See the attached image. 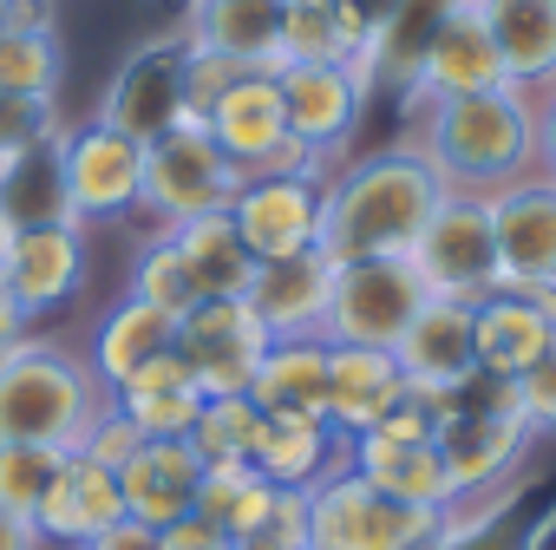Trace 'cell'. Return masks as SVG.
Returning <instances> with one entry per match:
<instances>
[{"instance_id": "33", "label": "cell", "mask_w": 556, "mask_h": 550, "mask_svg": "<svg viewBox=\"0 0 556 550\" xmlns=\"http://www.w3.org/2000/svg\"><path fill=\"white\" fill-rule=\"evenodd\" d=\"M170 242H177V255H184V268H190L197 296H249L255 268H262V262L249 255L242 229L229 223V210H210V216H197V223H177Z\"/></svg>"}, {"instance_id": "12", "label": "cell", "mask_w": 556, "mask_h": 550, "mask_svg": "<svg viewBox=\"0 0 556 550\" xmlns=\"http://www.w3.org/2000/svg\"><path fill=\"white\" fill-rule=\"evenodd\" d=\"M86 268H92V242L86 223H40V229H14L8 249H0V283L8 296L27 309V322L66 309L86 289Z\"/></svg>"}, {"instance_id": "2", "label": "cell", "mask_w": 556, "mask_h": 550, "mask_svg": "<svg viewBox=\"0 0 556 550\" xmlns=\"http://www.w3.org/2000/svg\"><path fill=\"white\" fill-rule=\"evenodd\" d=\"M419 118H426V132L413 138V151L445 177V190L484 197V190L536 171V112H530V92H517V86L465 92Z\"/></svg>"}, {"instance_id": "47", "label": "cell", "mask_w": 556, "mask_h": 550, "mask_svg": "<svg viewBox=\"0 0 556 550\" xmlns=\"http://www.w3.org/2000/svg\"><path fill=\"white\" fill-rule=\"evenodd\" d=\"M530 112H536V171L556 177V86L530 92Z\"/></svg>"}, {"instance_id": "34", "label": "cell", "mask_w": 556, "mask_h": 550, "mask_svg": "<svg viewBox=\"0 0 556 550\" xmlns=\"http://www.w3.org/2000/svg\"><path fill=\"white\" fill-rule=\"evenodd\" d=\"M530 478H510L484 498H458L445 517H439V537L432 550H530Z\"/></svg>"}, {"instance_id": "30", "label": "cell", "mask_w": 556, "mask_h": 550, "mask_svg": "<svg viewBox=\"0 0 556 550\" xmlns=\"http://www.w3.org/2000/svg\"><path fill=\"white\" fill-rule=\"evenodd\" d=\"M478 21L491 27V47L517 92L556 86V0H484Z\"/></svg>"}, {"instance_id": "40", "label": "cell", "mask_w": 556, "mask_h": 550, "mask_svg": "<svg viewBox=\"0 0 556 550\" xmlns=\"http://www.w3.org/2000/svg\"><path fill=\"white\" fill-rule=\"evenodd\" d=\"M60 465H66V452H60V446L0 439V504H8V511H21V517H34V511H40V498L53 491Z\"/></svg>"}, {"instance_id": "42", "label": "cell", "mask_w": 556, "mask_h": 550, "mask_svg": "<svg viewBox=\"0 0 556 550\" xmlns=\"http://www.w3.org/2000/svg\"><path fill=\"white\" fill-rule=\"evenodd\" d=\"M255 66L249 60H229V53H203V47H190V60H184V105H190V125H203V112L229 92V86H242Z\"/></svg>"}, {"instance_id": "45", "label": "cell", "mask_w": 556, "mask_h": 550, "mask_svg": "<svg viewBox=\"0 0 556 550\" xmlns=\"http://www.w3.org/2000/svg\"><path fill=\"white\" fill-rule=\"evenodd\" d=\"M393 8H400V0H334V14L348 21V34H354L361 47H367V40L393 21Z\"/></svg>"}, {"instance_id": "3", "label": "cell", "mask_w": 556, "mask_h": 550, "mask_svg": "<svg viewBox=\"0 0 556 550\" xmlns=\"http://www.w3.org/2000/svg\"><path fill=\"white\" fill-rule=\"evenodd\" d=\"M112 407L86 354L60 341H14L0 348V439H27V446H60L79 452L86 426Z\"/></svg>"}, {"instance_id": "6", "label": "cell", "mask_w": 556, "mask_h": 550, "mask_svg": "<svg viewBox=\"0 0 556 550\" xmlns=\"http://www.w3.org/2000/svg\"><path fill=\"white\" fill-rule=\"evenodd\" d=\"M413 268H419V283L426 296H452V302H484L504 289V275H497V236H491V210L484 197L471 190H445L426 236L413 242Z\"/></svg>"}, {"instance_id": "22", "label": "cell", "mask_w": 556, "mask_h": 550, "mask_svg": "<svg viewBox=\"0 0 556 550\" xmlns=\"http://www.w3.org/2000/svg\"><path fill=\"white\" fill-rule=\"evenodd\" d=\"M118 517H125L118 472H112V465H99V459H86V452H66V465H60L53 491H47V498H40V511H34V530H40V543L79 550L86 537L112 530Z\"/></svg>"}, {"instance_id": "23", "label": "cell", "mask_w": 556, "mask_h": 550, "mask_svg": "<svg viewBox=\"0 0 556 550\" xmlns=\"http://www.w3.org/2000/svg\"><path fill=\"white\" fill-rule=\"evenodd\" d=\"M249 465L282 485V491H308L321 485L334 465H348V439L315 420V413H262L255 420V446H249Z\"/></svg>"}, {"instance_id": "18", "label": "cell", "mask_w": 556, "mask_h": 550, "mask_svg": "<svg viewBox=\"0 0 556 550\" xmlns=\"http://www.w3.org/2000/svg\"><path fill=\"white\" fill-rule=\"evenodd\" d=\"M556 335V289H497L471 309V348L478 374L517 380Z\"/></svg>"}, {"instance_id": "46", "label": "cell", "mask_w": 556, "mask_h": 550, "mask_svg": "<svg viewBox=\"0 0 556 550\" xmlns=\"http://www.w3.org/2000/svg\"><path fill=\"white\" fill-rule=\"evenodd\" d=\"M79 550H164V537H157L151 524H138V517H118L112 530H99V537H86Z\"/></svg>"}, {"instance_id": "13", "label": "cell", "mask_w": 556, "mask_h": 550, "mask_svg": "<svg viewBox=\"0 0 556 550\" xmlns=\"http://www.w3.org/2000/svg\"><path fill=\"white\" fill-rule=\"evenodd\" d=\"M282 86V112H289V138H302L328 171L348 158L361 118H367V86L354 66H275Z\"/></svg>"}, {"instance_id": "44", "label": "cell", "mask_w": 556, "mask_h": 550, "mask_svg": "<svg viewBox=\"0 0 556 550\" xmlns=\"http://www.w3.org/2000/svg\"><path fill=\"white\" fill-rule=\"evenodd\" d=\"M138 446H144V433H138L118 407H105V413L86 426V439H79V452H86V459H99V465H112V472H118Z\"/></svg>"}, {"instance_id": "10", "label": "cell", "mask_w": 556, "mask_h": 550, "mask_svg": "<svg viewBox=\"0 0 556 550\" xmlns=\"http://www.w3.org/2000/svg\"><path fill=\"white\" fill-rule=\"evenodd\" d=\"M66 197L79 223H125L144 203V145L112 125H66Z\"/></svg>"}, {"instance_id": "20", "label": "cell", "mask_w": 556, "mask_h": 550, "mask_svg": "<svg viewBox=\"0 0 556 550\" xmlns=\"http://www.w3.org/2000/svg\"><path fill=\"white\" fill-rule=\"evenodd\" d=\"M406 387L419 393H445V387H465L478 374V348H471V302H452V296H426V309L413 315V328L400 335L393 348Z\"/></svg>"}, {"instance_id": "26", "label": "cell", "mask_w": 556, "mask_h": 550, "mask_svg": "<svg viewBox=\"0 0 556 550\" xmlns=\"http://www.w3.org/2000/svg\"><path fill=\"white\" fill-rule=\"evenodd\" d=\"M282 27H289V0H184V21H177L190 47L229 53L249 66H275Z\"/></svg>"}, {"instance_id": "17", "label": "cell", "mask_w": 556, "mask_h": 550, "mask_svg": "<svg viewBox=\"0 0 556 550\" xmlns=\"http://www.w3.org/2000/svg\"><path fill=\"white\" fill-rule=\"evenodd\" d=\"M328 296H334V262L321 249H302V255H282V262H262L242 302L255 309L268 341H315L328 328Z\"/></svg>"}, {"instance_id": "11", "label": "cell", "mask_w": 556, "mask_h": 550, "mask_svg": "<svg viewBox=\"0 0 556 550\" xmlns=\"http://www.w3.org/2000/svg\"><path fill=\"white\" fill-rule=\"evenodd\" d=\"M484 210L504 289H556V177L530 171L517 184H497L484 190Z\"/></svg>"}, {"instance_id": "29", "label": "cell", "mask_w": 556, "mask_h": 550, "mask_svg": "<svg viewBox=\"0 0 556 550\" xmlns=\"http://www.w3.org/2000/svg\"><path fill=\"white\" fill-rule=\"evenodd\" d=\"M0 223L8 229H40V223H79L66 197V132L0 158Z\"/></svg>"}, {"instance_id": "50", "label": "cell", "mask_w": 556, "mask_h": 550, "mask_svg": "<svg viewBox=\"0 0 556 550\" xmlns=\"http://www.w3.org/2000/svg\"><path fill=\"white\" fill-rule=\"evenodd\" d=\"M0 550H47V543H40L34 517H21V511H8V504H0Z\"/></svg>"}, {"instance_id": "53", "label": "cell", "mask_w": 556, "mask_h": 550, "mask_svg": "<svg viewBox=\"0 0 556 550\" xmlns=\"http://www.w3.org/2000/svg\"><path fill=\"white\" fill-rule=\"evenodd\" d=\"M0 21H8V0H0Z\"/></svg>"}, {"instance_id": "9", "label": "cell", "mask_w": 556, "mask_h": 550, "mask_svg": "<svg viewBox=\"0 0 556 550\" xmlns=\"http://www.w3.org/2000/svg\"><path fill=\"white\" fill-rule=\"evenodd\" d=\"M177 354L210 400L249 393V380L268 354V328L255 322V309L242 296H203L190 315H177Z\"/></svg>"}, {"instance_id": "39", "label": "cell", "mask_w": 556, "mask_h": 550, "mask_svg": "<svg viewBox=\"0 0 556 550\" xmlns=\"http://www.w3.org/2000/svg\"><path fill=\"white\" fill-rule=\"evenodd\" d=\"M255 420H262V407H255L249 393H216V400H203V413H197V426H190L197 459H203V465H249Z\"/></svg>"}, {"instance_id": "49", "label": "cell", "mask_w": 556, "mask_h": 550, "mask_svg": "<svg viewBox=\"0 0 556 550\" xmlns=\"http://www.w3.org/2000/svg\"><path fill=\"white\" fill-rule=\"evenodd\" d=\"M14 34H60V0H8V21Z\"/></svg>"}, {"instance_id": "5", "label": "cell", "mask_w": 556, "mask_h": 550, "mask_svg": "<svg viewBox=\"0 0 556 550\" xmlns=\"http://www.w3.org/2000/svg\"><path fill=\"white\" fill-rule=\"evenodd\" d=\"M426 309V283L413 255H361L334 262V296H328V341L334 348H380L393 354L413 315Z\"/></svg>"}, {"instance_id": "54", "label": "cell", "mask_w": 556, "mask_h": 550, "mask_svg": "<svg viewBox=\"0 0 556 550\" xmlns=\"http://www.w3.org/2000/svg\"><path fill=\"white\" fill-rule=\"evenodd\" d=\"M465 8H484V0H465Z\"/></svg>"}, {"instance_id": "14", "label": "cell", "mask_w": 556, "mask_h": 550, "mask_svg": "<svg viewBox=\"0 0 556 550\" xmlns=\"http://www.w3.org/2000/svg\"><path fill=\"white\" fill-rule=\"evenodd\" d=\"M321 184L328 177H242V190L229 197V223L242 229L255 262L321 249Z\"/></svg>"}, {"instance_id": "43", "label": "cell", "mask_w": 556, "mask_h": 550, "mask_svg": "<svg viewBox=\"0 0 556 550\" xmlns=\"http://www.w3.org/2000/svg\"><path fill=\"white\" fill-rule=\"evenodd\" d=\"M510 393H517V420H523L536 439H556V335H549V348L510 380Z\"/></svg>"}, {"instance_id": "31", "label": "cell", "mask_w": 556, "mask_h": 550, "mask_svg": "<svg viewBox=\"0 0 556 550\" xmlns=\"http://www.w3.org/2000/svg\"><path fill=\"white\" fill-rule=\"evenodd\" d=\"M203 387H197V374L184 367V354L170 348V354H157L151 367H138L118 393H112V407L144 433V439H190V426H197V413H203Z\"/></svg>"}, {"instance_id": "25", "label": "cell", "mask_w": 556, "mask_h": 550, "mask_svg": "<svg viewBox=\"0 0 556 550\" xmlns=\"http://www.w3.org/2000/svg\"><path fill=\"white\" fill-rule=\"evenodd\" d=\"M465 8V0H400L393 8V21L354 53V73H361V86H367V99H380V92H406L413 79H419V60L432 53V40H439V27L452 21Z\"/></svg>"}, {"instance_id": "24", "label": "cell", "mask_w": 556, "mask_h": 550, "mask_svg": "<svg viewBox=\"0 0 556 550\" xmlns=\"http://www.w3.org/2000/svg\"><path fill=\"white\" fill-rule=\"evenodd\" d=\"M348 472H361L374 491L419 504V511H452V478L432 439H387V433H361L348 439Z\"/></svg>"}, {"instance_id": "27", "label": "cell", "mask_w": 556, "mask_h": 550, "mask_svg": "<svg viewBox=\"0 0 556 550\" xmlns=\"http://www.w3.org/2000/svg\"><path fill=\"white\" fill-rule=\"evenodd\" d=\"M170 348H177V322H170L164 309L138 302V296H118V302L99 315L92 341H86V367L99 374L105 393H118L138 367H151V361L170 354Z\"/></svg>"}, {"instance_id": "8", "label": "cell", "mask_w": 556, "mask_h": 550, "mask_svg": "<svg viewBox=\"0 0 556 550\" xmlns=\"http://www.w3.org/2000/svg\"><path fill=\"white\" fill-rule=\"evenodd\" d=\"M242 190V171L210 145L203 125H177L164 138L144 145V216L157 229H177V223H197L210 210H229V197Z\"/></svg>"}, {"instance_id": "32", "label": "cell", "mask_w": 556, "mask_h": 550, "mask_svg": "<svg viewBox=\"0 0 556 550\" xmlns=\"http://www.w3.org/2000/svg\"><path fill=\"white\" fill-rule=\"evenodd\" d=\"M249 400L262 413H315L328 420V341H268L255 380H249Z\"/></svg>"}, {"instance_id": "52", "label": "cell", "mask_w": 556, "mask_h": 550, "mask_svg": "<svg viewBox=\"0 0 556 550\" xmlns=\"http://www.w3.org/2000/svg\"><path fill=\"white\" fill-rule=\"evenodd\" d=\"M8 236H14V229H8V223H0V249H8Z\"/></svg>"}, {"instance_id": "15", "label": "cell", "mask_w": 556, "mask_h": 550, "mask_svg": "<svg viewBox=\"0 0 556 550\" xmlns=\"http://www.w3.org/2000/svg\"><path fill=\"white\" fill-rule=\"evenodd\" d=\"M432 446H439V459H445L452 498H484V491L523 478L536 433H530L517 413H452V420H439Z\"/></svg>"}, {"instance_id": "37", "label": "cell", "mask_w": 556, "mask_h": 550, "mask_svg": "<svg viewBox=\"0 0 556 550\" xmlns=\"http://www.w3.org/2000/svg\"><path fill=\"white\" fill-rule=\"evenodd\" d=\"M125 296H138V302L164 309L170 322H177V315H190V309L203 302V296H197V283H190V268H184V255H177V242H170V229H157V236H144V242H138Z\"/></svg>"}, {"instance_id": "48", "label": "cell", "mask_w": 556, "mask_h": 550, "mask_svg": "<svg viewBox=\"0 0 556 550\" xmlns=\"http://www.w3.org/2000/svg\"><path fill=\"white\" fill-rule=\"evenodd\" d=\"M164 537V550H236L216 524H203V517H177L170 530H157Z\"/></svg>"}, {"instance_id": "35", "label": "cell", "mask_w": 556, "mask_h": 550, "mask_svg": "<svg viewBox=\"0 0 556 550\" xmlns=\"http://www.w3.org/2000/svg\"><path fill=\"white\" fill-rule=\"evenodd\" d=\"M361 40L334 14V0H289V27L275 47V66H354Z\"/></svg>"}, {"instance_id": "1", "label": "cell", "mask_w": 556, "mask_h": 550, "mask_svg": "<svg viewBox=\"0 0 556 550\" xmlns=\"http://www.w3.org/2000/svg\"><path fill=\"white\" fill-rule=\"evenodd\" d=\"M439 197H445V177L413 145L354 158V164L328 171V184H321V255L328 262L413 255Z\"/></svg>"}, {"instance_id": "21", "label": "cell", "mask_w": 556, "mask_h": 550, "mask_svg": "<svg viewBox=\"0 0 556 550\" xmlns=\"http://www.w3.org/2000/svg\"><path fill=\"white\" fill-rule=\"evenodd\" d=\"M197 485H203V459L190 439H144L125 465H118V491H125V517L170 530L177 517L197 511Z\"/></svg>"}, {"instance_id": "38", "label": "cell", "mask_w": 556, "mask_h": 550, "mask_svg": "<svg viewBox=\"0 0 556 550\" xmlns=\"http://www.w3.org/2000/svg\"><path fill=\"white\" fill-rule=\"evenodd\" d=\"M60 79H66L60 34H14V27H0V92L60 99Z\"/></svg>"}, {"instance_id": "16", "label": "cell", "mask_w": 556, "mask_h": 550, "mask_svg": "<svg viewBox=\"0 0 556 550\" xmlns=\"http://www.w3.org/2000/svg\"><path fill=\"white\" fill-rule=\"evenodd\" d=\"M497 86H510V79H504L497 47H491V27L478 21V8H458V14L439 27L432 53L419 60V79L400 92V112H406V118H419V112H432V105H445V99L497 92Z\"/></svg>"}, {"instance_id": "51", "label": "cell", "mask_w": 556, "mask_h": 550, "mask_svg": "<svg viewBox=\"0 0 556 550\" xmlns=\"http://www.w3.org/2000/svg\"><path fill=\"white\" fill-rule=\"evenodd\" d=\"M34 335V322H27V309L8 296V283H0V348H14V341H27Z\"/></svg>"}, {"instance_id": "41", "label": "cell", "mask_w": 556, "mask_h": 550, "mask_svg": "<svg viewBox=\"0 0 556 550\" xmlns=\"http://www.w3.org/2000/svg\"><path fill=\"white\" fill-rule=\"evenodd\" d=\"M236 550H308V491H282V485H275L262 517L236 537Z\"/></svg>"}, {"instance_id": "7", "label": "cell", "mask_w": 556, "mask_h": 550, "mask_svg": "<svg viewBox=\"0 0 556 550\" xmlns=\"http://www.w3.org/2000/svg\"><path fill=\"white\" fill-rule=\"evenodd\" d=\"M184 60H190V40H184L177 27L138 40V47L112 66V79H105V92H99V125L138 138V145H151V138L190 125V105H184Z\"/></svg>"}, {"instance_id": "36", "label": "cell", "mask_w": 556, "mask_h": 550, "mask_svg": "<svg viewBox=\"0 0 556 550\" xmlns=\"http://www.w3.org/2000/svg\"><path fill=\"white\" fill-rule=\"evenodd\" d=\"M268 478L255 472V465H203V485H197V511L190 517H203V524H216L229 543L262 517V504H268Z\"/></svg>"}, {"instance_id": "4", "label": "cell", "mask_w": 556, "mask_h": 550, "mask_svg": "<svg viewBox=\"0 0 556 550\" xmlns=\"http://www.w3.org/2000/svg\"><path fill=\"white\" fill-rule=\"evenodd\" d=\"M439 517L445 511H419L374 491L348 465L308 485V550H419L439 537Z\"/></svg>"}, {"instance_id": "19", "label": "cell", "mask_w": 556, "mask_h": 550, "mask_svg": "<svg viewBox=\"0 0 556 550\" xmlns=\"http://www.w3.org/2000/svg\"><path fill=\"white\" fill-rule=\"evenodd\" d=\"M203 132L210 145L242 171H268V158L289 145V112H282V86H275V66H255L242 86H229L210 112H203Z\"/></svg>"}, {"instance_id": "28", "label": "cell", "mask_w": 556, "mask_h": 550, "mask_svg": "<svg viewBox=\"0 0 556 550\" xmlns=\"http://www.w3.org/2000/svg\"><path fill=\"white\" fill-rule=\"evenodd\" d=\"M400 393H406V374H400L393 354H380V348H334L328 341V426L341 439L380 426L400 407Z\"/></svg>"}]
</instances>
